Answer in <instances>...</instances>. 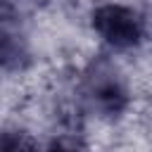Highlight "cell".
<instances>
[{"mask_svg": "<svg viewBox=\"0 0 152 152\" xmlns=\"http://www.w3.org/2000/svg\"><path fill=\"white\" fill-rule=\"evenodd\" d=\"M95 31L114 48H133L142 38V19L121 5H102L93 12Z\"/></svg>", "mask_w": 152, "mask_h": 152, "instance_id": "cell-1", "label": "cell"}, {"mask_svg": "<svg viewBox=\"0 0 152 152\" xmlns=\"http://www.w3.org/2000/svg\"><path fill=\"white\" fill-rule=\"evenodd\" d=\"M86 97L95 112L102 116H119L128 102L126 88L116 71H112L107 64H97L88 78H86Z\"/></svg>", "mask_w": 152, "mask_h": 152, "instance_id": "cell-2", "label": "cell"}, {"mask_svg": "<svg viewBox=\"0 0 152 152\" xmlns=\"http://www.w3.org/2000/svg\"><path fill=\"white\" fill-rule=\"evenodd\" d=\"M2 152H38V147L24 133H5V138H2Z\"/></svg>", "mask_w": 152, "mask_h": 152, "instance_id": "cell-3", "label": "cell"}, {"mask_svg": "<svg viewBox=\"0 0 152 152\" xmlns=\"http://www.w3.org/2000/svg\"><path fill=\"white\" fill-rule=\"evenodd\" d=\"M36 5V0H2V17L5 21L10 19H19L24 12H28Z\"/></svg>", "mask_w": 152, "mask_h": 152, "instance_id": "cell-4", "label": "cell"}, {"mask_svg": "<svg viewBox=\"0 0 152 152\" xmlns=\"http://www.w3.org/2000/svg\"><path fill=\"white\" fill-rule=\"evenodd\" d=\"M48 152H88V147L78 140V138H71V135H62L57 140H52L50 150Z\"/></svg>", "mask_w": 152, "mask_h": 152, "instance_id": "cell-5", "label": "cell"}]
</instances>
